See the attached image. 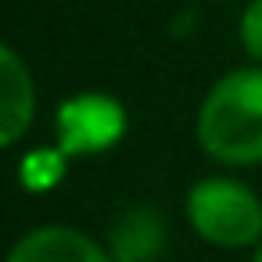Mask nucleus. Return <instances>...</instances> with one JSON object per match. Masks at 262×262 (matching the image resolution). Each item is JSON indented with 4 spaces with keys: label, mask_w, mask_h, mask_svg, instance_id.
I'll return each mask as SVG.
<instances>
[{
    "label": "nucleus",
    "mask_w": 262,
    "mask_h": 262,
    "mask_svg": "<svg viewBox=\"0 0 262 262\" xmlns=\"http://www.w3.org/2000/svg\"><path fill=\"white\" fill-rule=\"evenodd\" d=\"M198 144L223 165L262 162V65H244L212 83L194 122Z\"/></svg>",
    "instance_id": "1"
},
{
    "label": "nucleus",
    "mask_w": 262,
    "mask_h": 262,
    "mask_svg": "<svg viewBox=\"0 0 262 262\" xmlns=\"http://www.w3.org/2000/svg\"><path fill=\"white\" fill-rule=\"evenodd\" d=\"M190 230L215 248H255L262 241V198L230 176H205L187 190Z\"/></svg>",
    "instance_id": "2"
},
{
    "label": "nucleus",
    "mask_w": 262,
    "mask_h": 262,
    "mask_svg": "<svg viewBox=\"0 0 262 262\" xmlns=\"http://www.w3.org/2000/svg\"><path fill=\"white\" fill-rule=\"evenodd\" d=\"M126 133V108L108 94H76L58 108V147L65 155H101Z\"/></svg>",
    "instance_id": "3"
},
{
    "label": "nucleus",
    "mask_w": 262,
    "mask_h": 262,
    "mask_svg": "<svg viewBox=\"0 0 262 262\" xmlns=\"http://www.w3.org/2000/svg\"><path fill=\"white\" fill-rule=\"evenodd\" d=\"M8 262H112L108 248L76 226H36L15 241Z\"/></svg>",
    "instance_id": "4"
},
{
    "label": "nucleus",
    "mask_w": 262,
    "mask_h": 262,
    "mask_svg": "<svg viewBox=\"0 0 262 262\" xmlns=\"http://www.w3.org/2000/svg\"><path fill=\"white\" fill-rule=\"evenodd\" d=\"M165 215L147 205L122 208L108 226V255L112 262H155L165 251Z\"/></svg>",
    "instance_id": "5"
},
{
    "label": "nucleus",
    "mask_w": 262,
    "mask_h": 262,
    "mask_svg": "<svg viewBox=\"0 0 262 262\" xmlns=\"http://www.w3.org/2000/svg\"><path fill=\"white\" fill-rule=\"evenodd\" d=\"M36 115V86L15 47L0 51V144L15 147Z\"/></svg>",
    "instance_id": "6"
},
{
    "label": "nucleus",
    "mask_w": 262,
    "mask_h": 262,
    "mask_svg": "<svg viewBox=\"0 0 262 262\" xmlns=\"http://www.w3.org/2000/svg\"><path fill=\"white\" fill-rule=\"evenodd\" d=\"M61 169H65V151H33L22 162V187L26 190H47L54 183H61Z\"/></svg>",
    "instance_id": "7"
},
{
    "label": "nucleus",
    "mask_w": 262,
    "mask_h": 262,
    "mask_svg": "<svg viewBox=\"0 0 262 262\" xmlns=\"http://www.w3.org/2000/svg\"><path fill=\"white\" fill-rule=\"evenodd\" d=\"M237 33H241L244 54H248L255 65H262V0H248V4H244Z\"/></svg>",
    "instance_id": "8"
},
{
    "label": "nucleus",
    "mask_w": 262,
    "mask_h": 262,
    "mask_svg": "<svg viewBox=\"0 0 262 262\" xmlns=\"http://www.w3.org/2000/svg\"><path fill=\"white\" fill-rule=\"evenodd\" d=\"M251 262H262V241L255 244V255H251Z\"/></svg>",
    "instance_id": "9"
}]
</instances>
